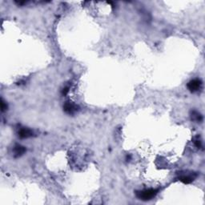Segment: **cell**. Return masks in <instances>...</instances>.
<instances>
[{"mask_svg":"<svg viewBox=\"0 0 205 205\" xmlns=\"http://www.w3.org/2000/svg\"><path fill=\"white\" fill-rule=\"evenodd\" d=\"M201 86H202V82H201L200 79H198L191 80L188 83V90L192 91V92H195V91H197L198 90H200Z\"/></svg>","mask_w":205,"mask_h":205,"instance_id":"7a4b0ae2","label":"cell"},{"mask_svg":"<svg viewBox=\"0 0 205 205\" xmlns=\"http://www.w3.org/2000/svg\"><path fill=\"white\" fill-rule=\"evenodd\" d=\"M194 144H195V147H198V148H200V147H201V141H200V139H199V137H196V139H195V141H194Z\"/></svg>","mask_w":205,"mask_h":205,"instance_id":"ba28073f","label":"cell"},{"mask_svg":"<svg viewBox=\"0 0 205 205\" xmlns=\"http://www.w3.org/2000/svg\"><path fill=\"white\" fill-rule=\"evenodd\" d=\"M194 178L195 176H192V175H182L179 177V180L183 183H190L194 180Z\"/></svg>","mask_w":205,"mask_h":205,"instance_id":"8992f818","label":"cell"},{"mask_svg":"<svg viewBox=\"0 0 205 205\" xmlns=\"http://www.w3.org/2000/svg\"><path fill=\"white\" fill-rule=\"evenodd\" d=\"M159 190L158 189H154V188H149V189H145L144 191H140L136 193L137 197L139 200H151L157 195Z\"/></svg>","mask_w":205,"mask_h":205,"instance_id":"6da1fadb","label":"cell"},{"mask_svg":"<svg viewBox=\"0 0 205 205\" xmlns=\"http://www.w3.org/2000/svg\"><path fill=\"white\" fill-rule=\"evenodd\" d=\"M191 117H192V120H194V121H196V122H201L203 120L202 115H200V113L195 111H193L192 114H191Z\"/></svg>","mask_w":205,"mask_h":205,"instance_id":"52a82bcc","label":"cell"},{"mask_svg":"<svg viewBox=\"0 0 205 205\" xmlns=\"http://www.w3.org/2000/svg\"><path fill=\"white\" fill-rule=\"evenodd\" d=\"M33 135V132L31 130L28 129V128H21V129L19 131V136L21 138V139H27V138H29V137H31Z\"/></svg>","mask_w":205,"mask_h":205,"instance_id":"277c9868","label":"cell"},{"mask_svg":"<svg viewBox=\"0 0 205 205\" xmlns=\"http://www.w3.org/2000/svg\"><path fill=\"white\" fill-rule=\"evenodd\" d=\"M7 108V105L5 103V102L2 100H1V109H2V111H4Z\"/></svg>","mask_w":205,"mask_h":205,"instance_id":"9c48e42d","label":"cell"},{"mask_svg":"<svg viewBox=\"0 0 205 205\" xmlns=\"http://www.w3.org/2000/svg\"><path fill=\"white\" fill-rule=\"evenodd\" d=\"M68 91H69V88H64L63 89V91H62V95H66L67 93H68Z\"/></svg>","mask_w":205,"mask_h":205,"instance_id":"30bf717a","label":"cell"},{"mask_svg":"<svg viewBox=\"0 0 205 205\" xmlns=\"http://www.w3.org/2000/svg\"><path fill=\"white\" fill-rule=\"evenodd\" d=\"M64 110L67 114L72 115V114L76 112V111L78 110V107L76 104L72 103L66 102L64 106Z\"/></svg>","mask_w":205,"mask_h":205,"instance_id":"3957f363","label":"cell"},{"mask_svg":"<svg viewBox=\"0 0 205 205\" xmlns=\"http://www.w3.org/2000/svg\"><path fill=\"white\" fill-rule=\"evenodd\" d=\"M25 152H26V148H25V147L17 144V145H15V147H14V154H15V157L21 156L23 155Z\"/></svg>","mask_w":205,"mask_h":205,"instance_id":"5b68a950","label":"cell"}]
</instances>
